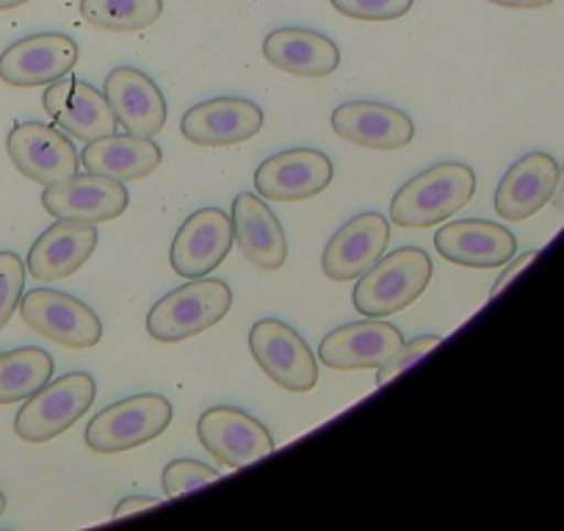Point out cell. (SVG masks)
Returning a JSON list of instances; mask_svg holds the SVG:
<instances>
[{
  "instance_id": "12",
  "label": "cell",
  "mask_w": 564,
  "mask_h": 531,
  "mask_svg": "<svg viewBox=\"0 0 564 531\" xmlns=\"http://www.w3.org/2000/svg\"><path fill=\"white\" fill-rule=\"evenodd\" d=\"M130 194L124 183L102 175H73L62 183L45 186L42 208L53 219L84 221V225H100V221L119 219L128 210Z\"/></svg>"
},
{
  "instance_id": "2",
  "label": "cell",
  "mask_w": 564,
  "mask_h": 531,
  "mask_svg": "<svg viewBox=\"0 0 564 531\" xmlns=\"http://www.w3.org/2000/svg\"><path fill=\"white\" fill-rule=\"evenodd\" d=\"M432 280V258L421 247H401L379 258L357 278L355 311L366 318H384L406 311Z\"/></svg>"
},
{
  "instance_id": "18",
  "label": "cell",
  "mask_w": 564,
  "mask_h": 531,
  "mask_svg": "<svg viewBox=\"0 0 564 531\" xmlns=\"http://www.w3.org/2000/svg\"><path fill=\"white\" fill-rule=\"evenodd\" d=\"M390 241V219L371 210L346 221L327 241L322 269L333 283H351L384 254Z\"/></svg>"
},
{
  "instance_id": "36",
  "label": "cell",
  "mask_w": 564,
  "mask_h": 531,
  "mask_svg": "<svg viewBox=\"0 0 564 531\" xmlns=\"http://www.w3.org/2000/svg\"><path fill=\"white\" fill-rule=\"evenodd\" d=\"M29 3V0H0V12H9V9H18Z\"/></svg>"
},
{
  "instance_id": "21",
  "label": "cell",
  "mask_w": 564,
  "mask_h": 531,
  "mask_svg": "<svg viewBox=\"0 0 564 531\" xmlns=\"http://www.w3.org/2000/svg\"><path fill=\"white\" fill-rule=\"evenodd\" d=\"M232 243H238L243 258L263 272H276L289 258V241L274 210L260 194L241 192L230 208Z\"/></svg>"
},
{
  "instance_id": "19",
  "label": "cell",
  "mask_w": 564,
  "mask_h": 531,
  "mask_svg": "<svg viewBox=\"0 0 564 531\" xmlns=\"http://www.w3.org/2000/svg\"><path fill=\"white\" fill-rule=\"evenodd\" d=\"M401 344L404 335L399 327L379 318H366L324 335L318 360L333 371H366L382 366L390 355L399 351Z\"/></svg>"
},
{
  "instance_id": "34",
  "label": "cell",
  "mask_w": 564,
  "mask_h": 531,
  "mask_svg": "<svg viewBox=\"0 0 564 531\" xmlns=\"http://www.w3.org/2000/svg\"><path fill=\"white\" fill-rule=\"evenodd\" d=\"M487 3H496V7H503V9H545L551 7L553 0H487Z\"/></svg>"
},
{
  "instance_id": "33",
  "label": "cell",
  "mask_w": 564,
  "mask_h": 531,
  "mask_svg": "<svg viewBox=\"0 0 564 531\" xmlns=\"http://www.w3.org/2000/svg\"><path fill=\"white\" fill-rule=\"evenodd\" d=\"M155 507H161L159 498H150V496L122 498V501L117 503V509H113V520H122V518H128V514H135V512H148V509H155Z\"/></svg>"
},
{
  "instance_id": "37",
  "label": "cell",
  "mask_w": 564,
  "mask_h": 531,
  "mask_svg": "<svg viewBox=\"0 0 564 531\" xmlns=\"http://www.w3.org/2000/svg\"><path fill=\"white\" fill-rule=\"evenodd\" d=\"M7 512V496H3V490H0V514Z\"/></svg>"
},
{
  "instance_id": "7",
  "label": "cell",
  "mask_w": 564,
  "mask_h": 531,
  "mask_svg": "<svg viewBox=\"0 0 564 531\" xmlns=\"http://www.w3.org/2000/svg\"><path fill=\"white\" fill-rule=\"evenodd\" d=\"M20 316L29 329L64 349L84 351L100 344L102 322L86 302L53 289H34L20 300Z\"/></svg>"
},
{
  "instance_id": "1",
  "label": "cell",
  "mask_w": 564,
  "mask_h": 531,
  "mask_svg": "<svg viewBox=\"0 0 564 531\" xmlns=\"http://www.w3.org/2000/svg\"><path fill=\"white\" fill-rule=\"evenodd\" d=\"M474 192L476 172L459 161H443L410 177L395 192L390 199V221L406 230H426L452 219L470 203Z\"/></svg>"
},
{
  "instance_id": "15",
  "label": "cell",
  "mask_w": 564,
  "mask_h": 531,
  "mask_svg": "<svg viewBox=\"0 0 564 531\" xmlns=\"http://www.w3.org/2000/svg\"><path fill=\"white\" fill-rule=\"evenodd\" d=\"M42 106L51 113L56 128L69 133L78 142H95L117 130V117L108 106L106 95L86 80L64 75L47 84Z\"/></svg>"
},
{
  "instance_id": "35",
  "label": "cell",
  "mask_w": 564,
  "mask_h": 531,
  "mask_svg": "<svg viewBox=\"0 0 564 531\" xmlns=\"http://www.w3.org/2000/svg\"><path fill=\"white\" fill-rule=\"evenodd\" d=\"M551 205L558 210V214H564V166H558V177L551 194Z\"/></svg>"
},
{
  "instance_id": "22",
  "label": "cell",
  "mask_w": 564,
  "mask_h": 531,
  "mask_svg": "<svg viewBox=\"0 0 564 531\" xmlns=\"http://www.w3.org/2000/svg\"><path fill=\"white\" fill-rule=\"evenodd\" d=\"M97 247V227L84 221L56 219L31 247L25 269L40 283H58L84 269Z\"/></svg>"
},
{
  "instance_id": "17",
  "label": "cell",
  "mask_w": 564,
  "mask_h": 531,
  "mask_svg": "<svg viewBox=\"0 0 564 531\" xmlns=\"http://www.w3.org/2000/svg\"><path fill=\"white\" fill-rule=\"evenodd\" d=\"M333 130L344 142L379 153L404 150L415 139V122L410 113L373 100H355L335 108Z\"/></svg>"
},
{
  "instance_id": "11",
  "label": "cell",
  "mask_w": 564,
  "mask_h": 531,
  "mask_svg": "<svg viewBox=\"0 0 564 531\" xmlns=\"http://www.w3.org/2000/svg\"><path fill=\"white\" fill-rule=\"evenodd\" d=\"M78 56V42L67 34L25 36L0 53V80L18 89L47 86L73 73Z\"/></svg>"
},
{
  "instance_id": "29",
  "label": "cell",
  "mask_w": 564,
  "mask_h": 531,
  "mask_svg": "<svg viewBox=\"0 0 564 531\" xmlns=\"http://www.w3.org/2000/svg\"><path fill=\"white\" fill-rule=\"evenodd\" d=\"M335 12L362 23H390L404 18L415 0H329Z\"/></svg>"
},
{
  "instance_id": "16",
  "label": "cell",
  "mask_w": 564,
  "mask_h": 531,
  "mask_svg": "<svg viewBox=\"0 0 564 531\" xmlns=\"http://www.w3.org/2000/svg\"><path fill=\"white\" fill-rule=\"evenodd\" d=\"M106 95L117 124L130 137L153 139L166 124V100L161 86L144 69L117 67L106 75Z\"/></svg>"
},
{
  "instance_id": "26",
  "label": "cell",
  "mask_w": 564,
  "mask_h": 531,
  "mask_svg": "<svg viewBox=\"0 0 564 531\" xmlns=\"http://www.w3.org/2000/svg\"><path fill=\"white\" fill-rule=\"evenodd\" d=\"M53 368V357L40 346H23L0 355V404H18L34 395L51 382Z\"/></svg>"
},
{
  "instance_id": "32",
  "label": "cell",
  "mask_w": 564,
  "mask_h": 531,
  "mask_svg": "<svg viewBox=\"0 0 564 531\" xmlns=\"http://www.w3.org/2000/svg\"><path fill=\"white\" fill-rule=\"evenodd\" d=\"M536 258H540V249H531V252H523V254H518V258H514V260H509L507 269H503V272L498 274L496 289H492V294H490V296H498V294H501V291L507 289V285L512 283V280L518 278V274L523 272V269H529V266L534 263Z\"/></svg>"
},
{
  "instance_id": "8",
  "label": "cell",
  "mask_w": 564,
  "mask_h": 531,
  "mask_svg": "<svg viewBox=\"0 0 564 531\" xmlns=\"http://www.w3.org/2000/svg\"><path fill=\"white\" fill-rule=\"evenodd\" d=\"M7 150L20 175L40 186H53L78 175L80 155L56 124L20 122L7 139Z\"/></svg>"
},
{
  "instance_id": "31",
  "label": "cell",
  "mask_w": 564,
  "mask_h": 531,
  "mask_svg": "<svg viewBox=\"0 0 564 531\" xmlns=\"http://www.w3.org/2000/svg\"><path fill=\"white\" fill-rule=\"evenodd\" d=\"M437 344H441V335H421V338L410 340V344H401L399 351H395V355H390L388 360L379 366V377H377L379 388H382V384H388L390 379L399 377V373H404L412 362H417L421 357L430 355Z\"/></svg>"
},
{
  "instance_id": "13",
  "label": "cell",
  "mask_w": 564,
  "mask_h": 531,
  "mask_svg": "<svg viewBox=\"0 0 564 531\" xmlns=\"http://www.w3.org/2000/svg\"><path fill=\"white\" fill-rule=\"evenodd\" d=\"M232 249V221L221 208H199L175 232L170 247L172 272L186 280L208 278Z\"/></svg>"
},
{
  "instance_id": "6",
  "label": "cell",
  "mask_w": 564,
  "mask_h": 531,
  "mask_svg": "<svg viewBox=\"0 0 564 531\" xmlns=\"http://www.w3.org/2000/svg\"><path fill=\"white\" fill-rule=\"evenodd\" d=\"M249 351L260 371L289 393H311L318 384V362L307 340L280 318H263L249 329Z\"/></svg>"
},
{
  "instance_id": "4",
  "label": "cell",
  "mask_w": 564,
  "mask_h": 531,
  "mask_svg": "<svg viewBox=\"0 0 564 531\" xmlns=\"http://www.w3.org/2000/svg\"><path fill=\"white\" fill-rule=\"evenodd\" d=\"M172 402L159 393H135L108 404L86 426V446L95 454H122L164 435L172 424Z\"/></svg>"
},
{
  "instance_id": "24",
  "label": "cell",
  "mask_w": 564,
  "mask_h": 531,
  "mask_svg": "<svg viewBox=\"0 0 564 531\" xmlns=\"http://www.w3.org/2000/svg\"><path fill=\"white\" fill-rule=\"evenodd\" d=\"M263 56L271 67L296 78H327L340 64L338 45L311 29L271 31L263 42Z\"/></svg>"
},
{
  "instance_id": "23",
  "label": "cell",
  "mask_w": 564,
  "mask_h": 531,
  "mask_svg": "<svg viewBox=\"0 0 564 531\" xmlns=\"http://www.w3.org/2000/svg\"><path fill=\"white\" fill-rule=\"evenodd\" d=\"M558 164L547 153H525L501 177L496 192V214L507 221L531 219L551 203Z\"/></svg>"
},
{
  "instance_id": "30",
  "label": "cell",
  "mask_w": 564,
  "mask_h": 531,
  "mask_svg": "<svg viewBox=\"0 0 564 531\" xmlns=\"http://www.w3.org/2000/svg\"><path fill=\"white\" fill-rule=\"evenodd\" d=\"M25 285V263L20 254L0 252V329L7 327L9 318L20 307Z\"/></svg>"
},
{
  "instance_id": "20",
  "label": "cell",
  "mask_w": 564,
  "mask_h": 531,
  "mask_svg": "<svg viewBox=\"0 0 564 531\" xmlns=\"http://www.w3.org/2000/svg\"><path fill=\"white\" fill-rule=\"evenodd\" d=\"M435 247L448 263L468 266V269H498L514 258L518 238L498 221L459 219L437 230Z\"/></svg>"
},
{
  "instance_id": "5",
  "label": "cell",
  "mask_w": 564,
  "mask_h": 531,
  "mask_svg": "<svg viewBox=\"0 0 564 531\" xmlns=\"http://www.w3.org/2000/svg\"><path fill=\"white\" fill-rule=\"evenodd\" d=\"M97 384L91 373L73 371L53 379L29 395L14 419V432L25 443H47L78 424L95 404Z\"/></svg>"
},
{
  "instance_id": "27",
  "label": "cell",
  "mask_w": 564,
  "mask_h": 531,
  "mask_svg": "<svg viewBox=\"0 0 564 531\" xmlns=\"http://www.w3.org/2000/svg\"><path fill=\"white\" fill-rule=\"evenodd\" d=\"M80 14L95 29L130 34L159 23L164 0H80Z\"/></svg>"
},
{
  "instance_id": "10",
  "label": "cell",
  "mask_w": 564,
  "mask_h": 531,
  "mask_svg": "<svg viewBox=\"0 0 564 531\" xmlns=\"http://www.w3.org/2000/svg\"><path fill=\"white\" fill-rule=\"evenodd\" d=\"M197 437L205 452L227 468H247L274 452L269 430L238 408H210L199 415Z\"/></svg>"
},
{
  "instance_id": "9",
  "label": "cell",
  "mask_w": 564,
  "mask_h": 531,
  "mask_svg": "<svg viewBox=\"0 0 564 531\" xmlns=\"http://www.w3.org/2000/svg\"><path fill=\"white\" fill-rule=\"evenodd\" d=\"M335 166L327 153L311 148L282 150L254 170V188L271 203H302L327 192Z\"/></svg>"
},
{
  "instance_id": "14",
  "label": "cell",
  "mask_w": 564,
  "mask_h": 531,
  "mask_svg": "<svg viewBox=\"0 0 564 531\" xmlns=\"http://www.w3.org/2000/svg\"><path fill=\"white\" fill-rule=\"evenodd\" d=\"M265 113L247 97H214L188 108L181 119L183 137L197 148H230L254 139L263 130Z\"/></svg>"
},
{
  "instance_id": "3",
  "label": "cell",
  "mask_w": 564,
  "mask_h": 531,
  "mask_svg": "<svg viewBox=\"0 0 564 531\" xmlns=\"http://www.w3.org/2000/svg\"><path fill=\"white\" fill-rule=\"evenodd\" d=\"M232 291L225 280L197 278L188 285L161 296L148 313L150 338L161 344L194 338L205 329L216 327L230 313Z\"/></svg>"
},
{
  "instance_id": "25",
  "label": "cell",
  "mask_w": 564,
  "mask_h": 531,
  "mask_svg": "<svg viewBox=\"0 0 564 531\" xmlns=\"http://www.w3.org/2000/svg\"><path fill=\"white\" fill-rule=\"evenodd\" d=\"M80 164L86 172L113 177L119 183L141 181L153 175L161 164V148L153 139L130 137V133H108V137L86 142Z\"/></svg>"
},
{
  "instance_id": "28",
  "label": "cell",
  "mask_w": 564,
  "mask_h": 531,
  "mask_svg": "<svg viewBox=\"0 0 564 531\" xmlns=\"http://www.w3.org/2000/svg\"><path fill=\"white\" fill-rule=\"evenodd\" d=\"M221 474L210 465L199 463V459H175L164 468L161 474V485H164L166 498L186 496V492L199 490V487L210 485V481H219Z\"/></svg>"
}]
</instances>
